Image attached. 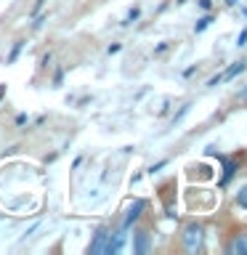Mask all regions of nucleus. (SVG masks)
Returning <instances> with one entry per match:
<instances>
[{
    "label": "nucleus",
    "instance_id": "f257e3e1",
    "mask_svg": "<svg viewBox=\"0 0 247 255\" xmlns=\"http://www.w3.org/2000/svg\"><path fill=\"white\" fill-rule=\"evenodd\" d=\"M202 239H205V229L197 226V223H189L186 229H183V250L186 253H199L202 250Z\"/></svg>",
    "mask_w": 247,
    "mask_h": 255
},
{
    "label": "nucleus",
    "instance_id": "f03ea898",
    "mask_svg": "<svg viewBox=\"0 0 247 255\" xmlns=\"http://www.w3.org/2000/svg\"><path fill=\"white\" fill-rule=\"evenodd\" d=\"M112 237H115V231H109V229H101L99 234H96V239L91 242V253H93V255H99V253H109Z\"/></svg>",
    "mask_w": 247,
    "mask_h": 255
},
{
    "label": "nucleus",
    "instance_id": "7ed1b4c3",
    "mask_svg": "<svg viewBox=\"0 0 247 255\" xmlns=\"http://www.w3.org/2000/svg\"><path fill=\"white\" fill-rule=\"evenodd\" d=\"M226 253L229 255H247V234H237L226 245Z\"/></svg>",
    "mask_w": 247,
    "mask_h": 255
},
{
    "label": "nucleus",
    "instance_id": "20e7f679",
    "mask_svg": "<svg viewBox=\"0 0 247 255\" xmlns=\"http://www.w3.org/2000/svg\"><path fill=\"white\" fill-rule=\"evenodd\" d=\"M143 207H146V202H143V199H135V202H133V207H130V213L125 215L123 231H127V229H130V226H133L135 221H138V215H141V210H143Z\"/></svg>",
    "mask_w": 247,
    "mask_h": 255
},
{
    "label": "nucleus",
    "instance_id": "39448f33",
    "mask_svg": "<svg viewBox=\"0 0 247 255\" xmlns=\"http://www.w3.org/2000/svg\"><path fill=\"white\" fill-rule=\"evenodd\" d=\"M149 234L146 231H138V234H135V242H133V253L135 255H143V253H149Z\"/></svg>",
    "mask_w": 247,
    "mask_h": 255
},
{
    "label": "nucleus",
    "instance_id": "423d86ee",
    "mask_svg": "<svg viewBox=\"0 0 247 255\" xmlns=\"http://www.w3.org/2000/svg\"><path fill=\"white\" fill-rule=\"evenodd\" d=\"M245 69H247V64H245V61H237V64H231V67H229L226 72H223L221 80H234L237 75H242Z\"/></svg>",
    "mask_w": 247,
    "mask_h": 255
},
{
    "label": "nucleus",
    "instance_id": "0eeeda50",
    "mask_svg": "<svg viewBox=\"0 0 247 255\" xmlns=\"http://www.w3.org/2000/svg\"><path fill=\"white\" fill-rule=\"evenodd\" d=\"M213 21H215V19H213V13H207V16H202V19H199V21L194 24V32H197V35H199V32H205V29L210 27Z\"/></svg>",
    "mask_w": 247,
    "mask_h": 255
},
{
    "label": "nucleus",
    "instance_id": "6e6552de",
    "mask_svg": "<svg viewBox=\"0 0 247 255\" xmlns=\"http://www.w3.org/2000/svg\"><path fill=\"white\" fill-rule=\"evenodd\" d=\"M237 205H239V207H245V210H247V186H242V189L237 191Z\"/></svg>",
    "mask_w": 247,
    "mask_h": 255
},
{
    "label": "nucleus",
    "instance_id": "1a4fd4ad",
    "mask_svg": "<svg viewBox=\"0 0 247 255\" xmlns=\"http://www.w3.org/2000/svg\"><path fill=\"white\" fill-rule=\"evenodd\" d=\"M21 48H24V40H19V43H16V45H13V51H11V53H8V64H13L16 59H19V51H21Z\"/></svg>",
    "mask_w": 247,
    "mask_h": 255
},
{
    "label": "nucleus",
    "instance_id": "9d476101",
    "mask_svg": "<svg viewBox=\"0 0 247 255\" xmlns=\"http://www.w3.org/2000/svg\"><path fill=\"white\" fill-rule=\"evenodd\" d=\"M189 107H191V104H183V107H181L178 112H175V115H173V125H175V123H178V120H181L183 115H186V112H189Z\"/></svg>",
    "mask_w": 247,
    "mask_h": 255
},
{
    "label": "nucleus",
    "instance_id": "9b49d317",
    "mask_svg": "<svg viewBox=\"0 0 247 255\" xmlns=\"http://www.w3.org/2000/svg\"><path fill=\"white\" fill-rule=\"evenodd\" d=\"M138 16H141V8H133V11L127 13V19H125V24H133L135 19H138Z\"/></svg>",
    "mask_w": 247,
    "mask_h": 255
},
{
    "label": "nucleus",
    "instance_id": "f8f14e48",
    "mask_svg": "<svg viewBox=\"0 0 247 255\" xmlns=\"http://www.w3.org/2000/svg\"><path fill=\"white\" fill-rule=\"evenodd\" d=\"M165 165H167V159H162V162H157V165H151V167H149V173L154 175V173H159V170H162Z\"/></svg>",
    "mask_w": 247,
    "mask_h": 255
},
{
    "label": "nucleus",
    "instance_id": "ddd939ff",
    "mask_svg": "<svg viewBox=\"0 0 247 255\" xmlns=\"http://www.w3.org/2000/svg\"><path fill=\"white\" fill-rule=\"evenodd\" d=\"M61 80H64V69H59V72L53 75V85H61Z\"/></svg>",
    "mask_w": 247,
    "mask_h": 255
},
{
    "label": "nucleus",
    "instance_id": "4468645a",
    "mask_svg": "<svg viewBox=\"0 0 247 255\" xmlns=\"http://www.w3.org/2000/svg\"><path fill=\"white\" fill-rule=\"evenodd\" d=\"M247 43V29H242V35H239V40H237V45H245Z\"/></svg>",
    "mask_w": 247,
    "mask_h": 255
},
{
    "label": "nucleus",
    "instance_id": "2eb2a0df",
    "mask_svg": "<svg viewBox=\"0 0 247 255\" xmlns=\"http://www.w3.org/2000/svg\"><path fill=\"white\" fill-rule=\"evenodd\" d=\"M43 21H48V16H40V19H37L35 24H32V27H35V29H37V27H43Z\"/></svg>",
    "mask_w": 247,
    "mask_h": 255
},
{
    "label": "nucleus",
    "instance_id": "dca6fc26",
    "mask_svg": "<svg viewBox=\"0 0 247 255\" xmlns=\"http://www.w3.org/2000/svg\"><path fill=\"white\" fill-rule=\"evenodd\" d=\"M43 5H45V0H37V3H35V8H32V13H37L40 8H43Z\"/></svg>",
    "mask_w": 247,
    "mask_h": 255
},
{
    "label": "nucleus",
    "instance_id": "f3484780",
    "mask_svg": "<svg viewBox=\"0 0 247 255\" xmlns=\"http://www.w3.org/2000/svg\"><path fill=\"white\" fill-rule=\"evenodd\" d=\"M162 51H167V43H159V45L154 48V53H162Z\"/></svg>",
    "mask_w": 247,
    "mask_h": 255
},
{
    "label": "nucleus",
    "instance_id": "a211bd4d",
    "mask_svg": "<svg viewBox=\"0 0 247 255\" xmlns=\"http://www.w3.org/2000/svg\"><path fill=\"white\" fill-rule=\"evenodd\" d=\"M117 51H120V45H117V43H115V45H109V48H107V53H109V56H112V53H117Z\"/></svg>",
    "mask_w": 247,
    "mask_h": 255
},
{
    "label": "nucleus",
    "instance_id": "6ab92c4d",
    "mask_svg": "<svg viewBox=\"0 0 247 255\" xmlns=\"http://www.w3.org/2000/svg\"><path fill=\"white\" fill-rule=\"evenodd\" d=\"M199 5H202L205 11H210V0H199Z\"/></svg>",
    "mask_w": 247,
    "mask_h": 255
},
{
    "label": "nucleus",
    "instance_id": "aec40b11",
    "mask_svg": "<svg viewBox=\"0 0 247 255\" xmlns=\"http://www.w3.org/2000/svg\"><path fill=\"white\" fill-rule=\"evenodd\" d=\"M3 96H5V85H0V101H3Z\"/></svg>",
    "mask_w": 247,
    "mask_h": 255
},
{
    "label": "nucleus",
    "instance_id": "412c9836",
    "mask_svg": "<svg viewBox=\"0 0 247 255\" xmlns=\"http://www.w3.org/2000/svg\"><path fill=\"white\" fill-rule=\"evenodd\" d=\"M239 96H242V99H247V88H245V91H239Z\"/></svg>",
    "mask_w": 247,
    "mask_h": 255
},
{
    "label": "nucleus",
    "instance_id": "4be33fe9",
    "mask_svg": "<svg viewBox=\"0 0 247 255\" xmlns=\"http://www.w3.org/2000/svg\"><path fill=\"white\" fill-rule=\"evenodd\" d=\"M226 3H231V5H234V3H237V0H226Z\"/></svg>",
    "mask_w": 247,
    "mask_h": 255
}]
</instances>
